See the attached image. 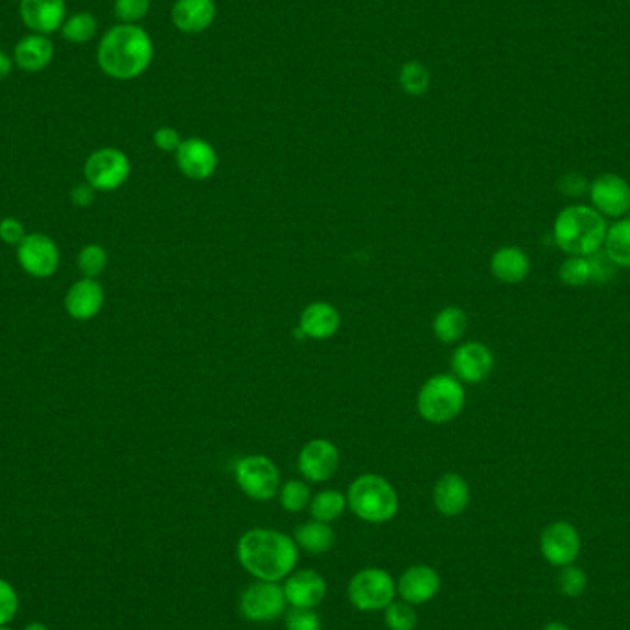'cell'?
<instances>
[{
  "mask_svg": "<svg viewBox=\"0 0 630 630\" xmlns=\"http://www.w3.org/2000/svg\"><path fill=\"white\" fill-rule=\"evenodd\" d=\"M236 555L245 572L258 581L279 583L297 566L299 548L295 540L275 529H249L238 540Z\"/></svg>",
  "mask_w": 630,
  "mask_h": 630,
  "instance_id": "1",
  "label": "cell"
},
{
  "mask_svg": "<svg viewBox=\"0 0 630 630\" xmlns=\"http://www.w3.org/2000/svg\"><path fill=\"white\" fill-rule=\"evenodd\" d=\"M153 54L152 37L144 28L120 23L105 32L96 50V61L105 76L129 82L150 69Z\"/></svg>",
  "mask_w": 630,
  "mask_h": 630,
  "instance_id": "2",
  "label": "cell"
},
{
  "mask_svg": "<svg viewBox=\"0 0 630 630\" xmlns=\"http://www.w3.org/2000/svg\"><path fill=\"white\" fill-rule=\"evenodd\" d=\"M607 229V218L592 205L575 203L557 214L553 242L570 257H590L603 249Z\"/></svg>",
  "mask_w": 630,
  "mask_h": 630,
  "instance_id": "3",
  "label": "cell"
},
{
  "mask_svg": "<svg viewBox=\"0 0 630 630\" xmlns=\"http://www.w3.org/2000/svg\"><path fill=\"white\" fill-rule=\"evenodd\" d=\"M347 505L363 522L385 524L397 516V490L378 474H363L350 483Z\"/></svg>",
  "mask_w": 630,
  "mask_h": 630,
  "instance_id": "4",
  "label": "cell"
},
{
  "mask_svg": "<svg viewBox=\"0 0 630 630\" xmlns=\"http://www.w3.org/2000/svg\"><path fill=\"white\" fill-rule=\"evenodd\" d=\"M467 404V391L454 374H435L420 387L417 411L430 424H448L457 419Z\"/></svg>",
  "mask_w": 630,
  "mask_h": 630,
  "instance_id": "5",
  "label": "cell"
},
{
  "mask_svg": "<svg viewBox=\"0 0 630 630\" xmlns=\"http://www.w3.org/2000/svg\"><path fill=\"white\" fill-rule=\"evenodd\" d=\"M238 489L255 502H269L279 494L280 470L266 455H245L234 467Z\"/></svg>",
  "mask_w": 630,
  "mask_h": 630,
  "instance_id": "6",
  "label": "cell"
},
{
  "mask_svg": "<svg viewBox=\"0 0 630 630\" xmlns=\"http://www.w3.org/2000/svg\"><path fill=\"white\" fill-rule=\"evenodd\" d=\"M349 601L360 612L385 610L397 595V583L382 568H365L350 579Z\"/></svg>",
  "mask_w": 630,
  "mask_h": 630,
  "instance_id": "7",
  "label": "cell"
},
{
  "mask_svg": "<svg viewBox=\"0 0 630 630\" xmlns=\"http://www.w3.org/2000/svg\"><path fill=\"white\" fill-rule=\"evenodd\" d=\"M129 175V157L117 148H100L91 153L85 163V179L94 190H117L128 181Z\"/></svg>",
  "mask_w": 630,
  "mask_h": 630,
  "instance_id": "8",
  "label": "cell"
},
{
  "mask_svg": "<svg viewBox=\"0 0 630 630\" xmlns=\"http://www.w3.org/2000/svg\"><path fill=\"white\" fill-rule=\"evenodd\" d=\"M286 595L279 583L257 581L245 588L240 597V612L247 621L269 623L286 612Z\"/></svg>",
  "mask_w": 630,
  "mask_h": 630,
  "instance_id": "9",
  "label": "cell"
},
{
  "mask_svg": "<svg viewBox=\"0 0 630 630\" xmlns=\"http://www.w3.org/2000/svg\"><path fill=\"white\" fill-rule=\"evenodd\" d=\"M590 203L601 216L621 220L630 212V185L618 174H601L590 181Z\"/></svg>",
  "mask_w": 630,
  "mask_h": 630,
  "instance_id": "10",
  "label": "cell"
},
{
  "mask_svg": "<svg viewBox=\"0 0 630 630\" xmlns=\"http://www.w3.org/2000/svg\"><path fill=\"white\" fill-rule=\"evenodd\" d=\"M218 152L209 140L190 137L183 139L179 150L175 152V164L179 172L190 181H207L218 170Z\"/></svg>",
  "mask_w": 630,
  "mask_h": 630,
  "instance_id": "11",
  "label": "cell"
},
{
  "mask_svg": "<svg viewBox=\"0 0 630 630\" xmlns=\"http://www.w3.org/2000/svg\"><path fill=\"white\" fill-rule=\"evenodd\" d=\"M21 268L37 279H47L56 273L59 266V249L47 234H26L17 249Z\"/></svg>",
  "mask_w": 630,
  "mask_h": 630,
  "instance_id": "12",
  "label": "cell"
},
{
  "mask_svg": "<svg viewBox=\"0 0 630 630\" xmlns=\"http://www.w3.org/2000/svg\"><path fill=\"white\" fill-rule=\"evenodd\" d=\"M540 551L551 566L564 568L575 562L581 553V537L570 522L549 524L540 537Z\"/></svg>",
  "mask_w": 630,
  "mask_h": 630,
  "instance_id": "13",
  "label": "cell"
},
{
  "mask_svg": "<svg viewBox=\"0 0 630 630\" xmlns=\"http://www.w3.org/2000/svg\"><path fill=\"white\" fill-rule=\"evenodd\" d=\"M494 354L481 341H467L452 354V371L463 384H481L494 371Z\"/></svg>",
  "mask_w": 630,
  "mask_h": 630,
  "instance_id": "14",
  "label": "cell"
},
{
  "mask_svg": "<svg viewBox=\"0 0 630 630\" xmlns=\"http://www.w3.org/2000/svg\"><path fill=\"white\" fill-rule=\"evenodd\" d=\"M297 467L304 479L312 483H325L338 472V446L328 439H312L301 448Z\"/></svg>",
  "mask_w": 630,
  "mask_h": 630,
  "instance_id": "15",
  "label": "cell"
},
{
  "mask_svg": "<svg viewBox=\"0 0 630 630\" xmlns=\"http://www.w3.org/2000/svg\"><path fill=\"white\" fill-rule=\"evenodd\" d=\"M19 13L24 26L34 34L52 35L67 19L65 0H21Z\"/></svg>",
  "mask_w": 630,
  "mask_h": 630,
  "instance_id": "16",
  "label": "cell"
},
{
  "mask_svg": "<svg viewBox=\"0 0 630 630\" xmlns=\"http://www.w3.org/2000/svg\"><path fill=\"white\" fill-rule=\"evenodd\" d=\"M284 595L293 608H314L327 597V581L314 570H299L286 577Z\"/></svg>",
  "mask_w": 630,
  "mask_h": 630,
  "instance_id": "17",
  "label": "cell"
},
{
  "mask_svg": "<svg viewBox=\"0 0 630 630\" xmlns=\"http://www.w3.org/2000/svg\"><path fill=\"white\" fill-rule=\"evenodd\" d=\"M441 590V577L432 566L419 564L411 566L400 575L397 583V594L409 605H424L432 601Z\"/></svg>",
  "mask_w": 630,
  "mask_h": 630,
  "instance_id": "18",
  "label": "cell"
},
{
  "mask_svg": "<svg viewBox=\"0 0 630 630\" xmlns=\"http://www.w3.org/2000/svg\"><path fill=\"white\" fill-rule=\"evenodd\" d=\"M341 327V314L334 304L314 301L308 304L299 317L301 336L315 341H325L338 334Z\"/></svg>",
  "mask_w": 630,
  "mask_h": 630,
  "instance_id": "19",
  "label": "cell"
},
{
  "mask_svg": "<svg viewBox=\"0 0 630 630\" xmlns=\"http://www.w3.org/2000/svg\"><path fill=\"white\" fill-rule=\"evenodd\" d=\"M216 13L214 0H175L172 23L183 34H203L216 21Z\"/></svg>",
  "mask_w": 630,
  "mask_h": 630,
  "instance_id": "20",
  "label": "cell"
},
{
  "mask_svg": "<svg viewBox=\"0 0 630 630\" xmlns=\"http://www.w3.org/2000/svg\"><path fill=\"white\" fill-rule=\"evenodd\" d=\"M433 503H435V509L448 518L465 513L470 503V487H468L467 479L455 472H448L441 476L433 487Z\"/></svg>",
  "mask_w": 630,
  "mask_h": 630,
  "instance_id": "21",
  "label": "cell"
},
{
  "mask_svg": "<svg viewBox=\"0 0 630 630\" xmlns=\"http://www.w3.org/2000/svg\"><path fill=\"white\" fill-rule=\"evenodd\" d=\"M105 293L96 279L78 280L65 297V308L72 319L89 321L104 308Z\"/></svg>",
  "mask_w": 630,
  "mask_h": 630,
  "instance_id": "22",
  "label": "cell"
},
{
  "mask_svg": "<svg viewBox=\"0 0 630 630\" xmlns=\"http://www.w3.org/2000/svg\"><path fill=\"white\" fill-rule=\"evenodd\" d=\"M490 273L503 284H520L531 273V258L518 245H503L490 257Z\"/></svg>",
  "mask_w": 630,
  "mask_h": 630,
  "instance_id": "23",
  "label": "cell"
},
{
  "mask_svg": "<svg viewBox=\"0 0 630 630\" xmlns=\"http://www.w3.org/2000/svg\"><path fill=\"white\" fill-rule=\"evenodd\" d=\"M56 47L48 35L28 34L13 48V61L24 72H41L52 63Z\"/></svg>",
  "mask_w": 630,
  "mask_h": 630,
  "instance_id": "24",
  "label": "cell"
},
{
  "mask_svg": "<svg viewBox=\"0 0 630 630\" xmlns=\"http://www.w3.org/2000/svg\"><path fill=\"white\" fill-rule=\"evenodd\" d=\"M468 315L459 306H446L433 317V336L443 345H455L467 334Z\"/></svg>",
  "mask_w": 630,
  "mask_h": 630,
  "instance_id": "25",
  "label": "cell"
},
{
  "mask_svg": "<svg viewBox=\"0 0 630 630\" xmlns=\"http://www.w3.org/2000/svg\"><path fill=\"white\" fill-rule=\"evenodd\" d=\"M293 540H295L297 548L319 555V553H327L332 549L334 542H336V535H334V529L330 527V524L312 520V522H306L295 529Z\"/></svg>",
  "mask_w": 630,
  "mask_h": 630,
  "instance_id": "26",
  "label": "cell"
},
{
  "mask_svg": "<svg viewBox=\"0 0 630 630\" xmlns=\"http://www.w3.org/2000/svg\"><path fill=\"white\" fill-rule=\"evenodd\" d=\"M603 251L618 268H630V218L608 225Z\"/></svg>",
  "mask_w": 630,
  "mask_h": 630,
  "instance_id": "27",
  "label": "cell"
},
{
  "mask_svg": "<svg viewBox=\"0 0 630 630\" xmlns=\"http://www.w3.org/2000/svg\"><path fill=\"white\" fill-rule=\"evenodd\" d=\"M312 518L317 522L332 524L347 509V496L336 489H327L317 492L312 496V502L308 505Z\"/></svg>",
  "mask_w": 630,
  "mask_h": 630,
  "instance_id": "28",
  "label": "cell"
},
{
  "mask_svg": "<svg viewBox=\"0 0 630 630\" xmlns=\"http://www.w3.org/2000/svg\"><path fill=\"white\" fill-rule=\"evenodd\" d=\"M398 85L408 96H424L432 87V72L417 59L402 65L398 72Z\"/></svg>",
  "mask_w": 630,
  "mask_h": 630,
  "instance_id": "29",
  "label": "cell"
},
{
  "mask_svg": "<svg viewBox=\"0 0 630 630\" xmlns=\"http://www.w3.org/2000/svg\"><path fill=\"white\" fill-rule=\"evenodd\" d=\"M61 37L72 45H85L98 34V21L93 13L78 12L65 19L61 26Z\"/></svg>",
  "mask_w": 630,
  "mask_h": 630,
  "instance_id": "30",
  "label": "cell"
},
{
  "mask_svg": "<svg viewBox=\"0 0 630 630\" xmlns=\"http://www.w3.org/2000/svg\"><path fill=\"white\" fill-rule=\"evenodd\" d=\"M279 500L284 511L301 513L312 502V492L301 479H290L280 485Z\"/></svg>",
  "mask_w": 630,
  "mask_h": 630,
  "instance_id": "31",
  "label": "cell"
},
{
  "mask_svg": "<svg viewBox=\"0 0 630 630\" xmlns=\"http://www.w3.org/2000/svg\"><path fill=\"white\" fill-rule=\"evenodd\" d=\"M559 279L568 288H584L590 284V266L586 257H568L559 268Z\"/></svg>",
  "mask_w": 630,
  "mask_h": 630,
  "instance_id": "32",
  "label": "cell"
},
{
  "mask_svg": "<svg viewBox=\"0 0 630 630\" xmlns=\"http://www.w3.org/2000/svg\"><path fill=\"white\" fill-rule=\"evenodd\" d=\"M384 621L389 630H415L419 618L413 605L406 601H393L385 608Z\"/></svg>",
  "mask_w": 630,
  "mask_h": 630,
  "instance_id": "33",
  "label": "cell"
},
{
  "mask_svg": "<svg viewBox=\"0 0 630 630\" xmlns=\"http://www.w3.org/2000/svg\"><path fill=\"white\" fill-rule=\"evenodd\" d=\"M78 268L85 279H96L107 268V251L102 245H85L78 255Z\"/></svg>",
  "mask_w": 630,
  "mask_h": 630,
  "instance_id": "34",
  "label": "cell"
},
{
  "mask_svg": "<svg viewBox=\"0 0 630 630\" xmlns=\"http://www.w3.org/2000/svg\"><path fill=\"white\" fill-rule=\"evenodd\" d=\"M152 0H115L113 12L122 24H139L150 13Z\"/></svg>",
  "mask_w": 630,
  "mask_h": 630,
  "instance_id": "35",
  "label": "cell"
},
{
  "mask_svg": "<svg viewBox=\"0 0 630 630\" xmlns=\"http://www.w3.org/2000/svg\"><path fill=\"white\" fill-rule=\"evenodd\" d=\"M588 258V266H590V282L592 284H608L616 279L618 275V266L608 258L607 253L601 249Z\"/></svg>",
  "mask_w": 630,
  "mask_h": 630,
  "instance_id": "36",
  "label": "cell"
},
{
  "mask_svg": "<svg viewBox=\"0 0 630 630\" xmlns=\"http://www.w3.org/2000/svg\"><path fill=\"white\" fill-rule=\"evenodd\" d=\"M586 584H588V577H586V573L579 566L570 564V566L562 568V572L559 575V590L566 597L583 595L584 590H586Z\"/></svg>",
  "mask_w": 630,
  "mask_h": 630,
  "instance_id": "37",
  "label": "cell"
},
{
  "mask_svg": "<svg viewBox=\"0 0 630 630\" xmlns=\"http://www.w3.org/2000/svg\"><path fill=\"white\" fill-rule=\"evenodd\" d=\"M19 612V595L13 584L0 579V627H6Z\"/></svg>",
  "mask_w": 630,
  "mask_h": 630,
  "instance_id": "38",
  "label": "cell"
},
{
  "mask_svg": "<svg viewBox=\"0 0 630 630\" xmlns=\"http://www.w3.org/2000/svg\"><path fill=\"white\" fill-rule=\"evenodd\" d=\"M286 630H321V619L312 608H290L286 612Z\"/></svg>",
  "mask_w": 630,
  "mask_h": 630,
  "instance_id": "39",
  "label": "cell"
},
{
  "mask_svg": "<svg viewBox=\"0 0 630 630\" xmlns=\"http://www.w3.org/2000/svg\"><path fill=\"white\" fill-rule=\"evenodd\" d=\"M557 188L566 198H583L590 190V181L579 172H568L557 181Z\"/></svg>",
  "mask_w": 630,
  "mask_h": 630,
  "instance_id": "40",
  "label": "cell"
},
{
  "mask_svg": "<svg viewBox=\"0 0 630 630\" xmlns=\"http://www.w3.org/2000/svg\"><path fill=\"white\" fill-rule=\"evenodd\" d=\"M183 142V137L177 129L172 126H163L153 133V144L157 146V150L164 153H175L179 150Z\"/></svg>",
  "mask_w": 630,
  "mask_h": 630,
  "instance_id": "41",
  "label": "cell"
},
{
  "mask_svg": "<svg viewBox=\"0 0 630 630\" xmlns=\"http://www.w3.org/2000/svg\"><path fill=\"white\" fill-rule=\"evenodd\" d=\"M0 238L8 245H19L26 238L24 225L15 218H4L0 222Z\"/></svg>",
  "mask_w": 630,
  "mask_h": 630,
  "instance_id": "42",
  "label": "cell"
},
{
  "mask_svg": "<svg viewBox=\"0 0 630 630\" xmlns=\"http://www.w3.org/2000/svg\"><path fill=\"white\" fill-rule=\"evenodd\" d=\"M70 201L76 205V207H91L94 203V188L89 183H82L78 187L72 188L70 192Z\"/></svg>",
  "mask_w": 630,
  "mask_h": 630,
  "instance_id": "43",
  "label": "cell"
},
{
  "mask_svg": "<svg viewBox=\"0 0 630 630\" xmlns=\"http://www.w3.org/2000/svg\"><path fill=\"white\" fill-rule=\"evenodd\" d=\"M13 56H10L8 52L0 50V80H6L13 70Z\"/></svg>",
  "mask_w": 630,
  "mask_h": 630,
  "instance_id": "44",
  "label": "cell"
},
{
  "mask_svg": "<svg viewBox=\"0 0 630 630\" xmlns=\"http://www.w3.org/2000/svg\"><path fill=\"white\" fill-rule=\"evenodd\" d=\"M542 630H572L568 625H564V623H559V621H553V623H548L546 627Z\"/></svg>",
  "mask_w": 630,
  "mask_h": 630,
  "instance_id": "45",
  "label": "cell"
},
{
  "mask_svg": "<svg viewBox=\"0 0 630 630\" xmlns=\"http://www.w3.org/2000/svg\"><path fill=\"white\" fill-rule=\"evenodd\" d=\"M23 630H48V627L45 623H41V621H32V623H28Z\"/></svg>",
  "mask_w": 630,
  "mask_h": 630,
  "instance_id": "46",
  "label": "cell"
},
{
  "mask_svg": "<svg viewBox=\"0 0 630 630\" xmlns=\"http://www.w3.org/2000/svg\"><path fill=\"white\" fill-rule=\"evenodd\" d=\"M0 630H12V629H10V627H8V625H6V627H0Z\"/></svg>",
  "mask_w": 630,
  "mask_h": 630,
  "instance_id": "47",
  "label": "cell"
}]
</instances>
